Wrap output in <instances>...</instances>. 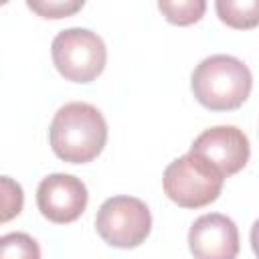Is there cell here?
<instances>
[{
	"mask_svg": "<svg viewBox=\"0 0 259 259\" xmlns=\"http://www.w3.org/2000/svg\"><path fill=\"white\" fill-rule=\"evenodd\" d=\"M0 259H40V247L28 233H8L0 239Z\"/></svg>",
	"mask_w": 259,
	"mask_h": 259,
	"instance_id": "8fae6325",
	"label": "cell"
},
{
	"mask_svg": "<svg viewBox=\"0 0 259 259\" xmlns=\"http://www.w3.org/2000/svg\"><path fill=\"white\" fill-rule=\"evenodd\" d=\"M190 89L202 107L210 111H233L247 101L253 89V75L233 55H210L194 67Z\"/></svg>",
	"mask_w": 259,
	"mask_h": 259,
	"instance_id": "7a4b0ae2",
	"label": "cell"
},
{
	"mask_svg": "<svg viewBox=\"0 0 259 259\" xmlns=\"http://www.w3.org/2000/svg\"><path fill=\"white\" fill-rule=\"evenodd\" d=\"M87 200V186L81 178L73 174H49L40 180L36 188V206L40 214L57 225L77 221L83 214Z\"/></svg>",
	"mask_w": 259,
	"mask_h": 259,
	"instance_id": "8992f818",
	"label": "cell"
},
{
	"mask_svg": "<svg viewBox=\"0 0 259 259\" xmlns=\"http://www.w3.org/2000/svg\"><path fill=\"white\" fill-rule=\"evenodd\" d=\"M223 182L225 176L192 152L170 162L162 178L166 196L182 208H200L214 202L223 190Z\"/></svg>",
	"mask_w": 259,
	"mask_h": 259,
	"instance_id": "3957f363",
	"label": "cell"
},
{
	"mask_svg": "<svg viewBox=\"0 0 259 259\" xmlns=\"http://www.w3.org/2000/svg\"><path fill=\"white\" fill-rule=\"evenodd\" d=\"M51 55L61 77L73 83H91L107 63L103 38L89 28L61 30L51 45Z\"/></svg>",
	"mask_w": 259,
	"mask_h": 259,
	"instance_id": "277c9868",
	"label": "cell"
},
{
	"mask_svg": "<svg viewBox=\"0 0 259 259\" xmlns=\"http://www.w3.org/2000/svg\"><path fill=\"white\" fill-rule=\"evenodd\" d=\"M158 8L170 24L188 26V24H194L202 18V14L206 10V2L204 0H178V2L176 0L174 2L160 0Z\"/></svg>",
	"mask_w": 259,
	"mask_h": 259,
	"instance_id": "30bf717a",
	"label": "cell"
},
{
	"mask_svg": "<svg viewBox=\"0 0 259 259\" xmlns=\"http://www.w3.org/2000/svg\"><path fill=\"white\" fill-rule=\"evenodd\" d=\"M188 247L194 259H237L239 229L227 214H202L188 231Z\"/></svg>",
	"mask_w": 259,
	"mask_h": 259,
	"instance_id": "ba28073f",
	"label": "cell"
},
{
	"mask_svg": "<svg viewBox=\"0 0 259 259\" xmlns=\"http://www.w3.org/2000/svg\"><path fill=\"white\" fill-rule=\"evenodd\" d=\"M95 231L111 247L134 249L152 231L150 208L136 196H111L95 214Z\"/></svg>",
	"mask_w": 259,
	"mask_h": 259,
	"instance_id": "5b68a950",
	"label": "cell"
},
{
	"mask_svg": "<svg viewBox=\"0 0 259 259\" xmlns=\"http://www.w3.org/2000/svg\"><path fill=\"white\" fill-rule=\"evenodd\" d=\"M49 142L57 158L69 164L95 160L107 142V123L101 111L85 101H71L57 109Z\"/></svg>",
	"mask_w": 259,
	"mask_h": 259,
	"instance_id": "6da1fadb",
	"label": "cell"
},
{
	"mask_svg": "<svg viewBox=\"0 0 259 259\" xmlns=\"http://www.w3.org/2000/svg\"><path fill=\"white\" fill-rule=\"evenodd\" d=\"M190 152L212 164L225 178L243 170L251 156L247 136L235 125H214L204 130L192 142Z\"/></svg>",
	"mask_w": 259,
	"mask_h": 259,
	"instance_id": "52a82bcc",
	"label": "cell"
},
{
	"mask_svg": "<svg viewBox=\"0 0 259 259\" xmlns=\"http://www.w3.org/2000/svg\"><path fill=\"white\" fill-rule=\"evenodd\" d=\"M0 186H2V214H0V221L8 223L16 214H20L22 204H24V194H22L20 184L14 182L10 176H2Z\"/></svg>",
	"mask_w": 259,
	"mask_h": 259,
	"instance_id": "7c38bea8",
	"label": "cell"
},
{
	"mask_svg": "<svg viewBox=\"0 0 259 259\" xmlns=\"http://www.w3.org/2000/svg\"><path fill=\"white\" fill-rule=\"evenodd\" d=\"M219 18L237 30H249L259 26V0H217Z\"/></svg>",
	"mask_w": 259,
	"mask_h": 259,
	"instance_id": "9c48e42d",
	"label": "cell"
},
{
	"mask_svg": "<svg viewBox=\"0 0 259 259\" xmlns=\"http://www.w3.org/2000/svg\"><path fill=\"white\" fill-rule=\"evenodd\" d=\"M26 6L30 10H34L36 14H40L42 18H65V16H71L75 14L77 10L83 8V2L75 0V2H69V0H45V2H26Z\"/></svg>",
	"mask_w": 259,
	"mask_h": 259,
	"instance_id": "4fadbf2b",
	"label": "cell"
},
{
	"mask_svg": "<svg viewBox=\"0 0 259 259\" xmlns=\"http://www.w3.org/2000/svg\"><path fill=\"white\" fill-rule=\"evenodd\" d=\"M249 239H251V247H253V253H255V257L259 259V219L253 223Z\"/></svg>",
	"mask_w": 259,
	"mask_h": 259,
	"instance_id": "5bb4252c",
	"label": "cell"
}]
</instances>
